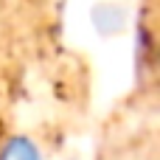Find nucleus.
<instances>
[{
    "label": "nucleus",
    "mask_w": 160,
    "mask_h": 160,
    "mask_svg": "<svg viewBox=\"0 0 160 160\" xmlns=\"http://www.w3.org/2000/svg\"><path fill=\"white\" fill-rule=\"evenodd\" d=\"M152 68H155V76L160 82V28H158V37H155V51H152Z\"/></svg>",
    "instance_id": "obj_1"
}]
</instances>
